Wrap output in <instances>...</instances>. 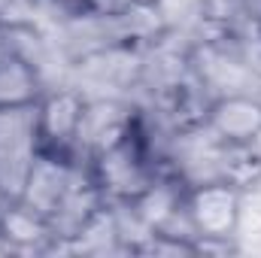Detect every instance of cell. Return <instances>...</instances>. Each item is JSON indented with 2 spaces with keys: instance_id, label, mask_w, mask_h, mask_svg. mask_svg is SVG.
Segmentation results:
<instances>
[{
  "instance_id": "8992f818",
  "label": "cell",
  "mask_w": 261,
  "mask_h": 258,
  "mask_svg": "<svg viewBox=\"0 0 261 258\" xmlns=\"http://www.w3.org/2000/svg\"><path fill=\"white\" fill-rule=\"evenodd\" d=\"M52 3H55V6H64L67 15L76 12V9H85V6H88V0H52Z\"/></svg>"
},
{
  "instance_id": "3957f363",
  "label": "cell",
  "mask_w": 261,
  "mask_h": 258,
  "mask_svg": "<svg viewBox=\"0 0 261 258\" xmlns=\"http://www.w3.org/2000/svg\"><path fill=\"white\" fill-rule=\"evenodd\" d=\"M203 128L225 146L261 143V97L252 91L213 97Z\"/></svg>"
},
{
  "instance_id": "277c9868",
  "label": "cell",
  "mask_w": 261,
  "mask_h": 258,
  "mask_svg": "<svg viewBox=\"0 0 261 258\" xmlns=\"http://www.w3.org/2000/svg\"><path fill=\"white\" fill-rule=\"evenodd\" d=\"M0 234L9 252H55L58 240L43 213L28 207L24 200L0 203Z\"/></svg>"
},
{
  "instance_id": "5b68a950",
  "label": "cell",
  "mask_w": 261,
  "mask_h": 258,
  "mask_svg": "<svg viewBox=\"0 0 261 258\" xmlns=\"http://www.w3.org/2000/svg\"><path fill=\"white\" fill-rule=\"evenodd\" d=\"M46 91V76L15 55L0 58V113L31 110Z\"/></svg>"
},
{
  "instance_id": "7a4b0ae2",
  "label": "cell",
  "mask_w": 261,
  "mask_h": 258,
  "mask_svg": "<svg viewBox=\"0 0 261 258\" xmlns=\"http://www.w3.org/2000/svg\"><path fill=\"white\" fill-rule=\"evenodd\" d=\"M243 192L225 179H210L200 186H189L186 192V216L192 225V240L213 237V240H234L240 228Z\"/></svg>"
},
{
  "instance_id": "6da1fadb",
  "label": "cell",
  "mask_w": 261,
  "mask_h": 258,
  "mask_svg": "<svg viewBox=\"0 0 261 258\" xmlns=\"http://www.w3.org/2000/svg\"><path fill=\"white\" fill-rule=\"evenodd\" d=\"M88 97L79 88H46L34 107V134L37 152H52L61 158H79V128L85 116ZM88 164V161H85Z\"/></svg>"
}]
</instances>
